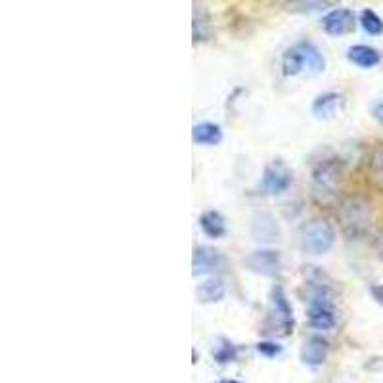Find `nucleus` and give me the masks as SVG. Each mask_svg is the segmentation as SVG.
Listing matches in <instances>:
<instances>
[{"label":"nucleus","mask_w":383,"mask_h":383,"mask_svg":"<svg viewBox=\"0 0 383 383\" xmlns=\"http://www.w3.org/2000/svg\"><path fill=\"white\" fill-rule=\"evenodd\" d=\"M226 295V285L221 278H209L196 288V297L199 303H219Z\"/></svg>","instance_id":"nucleus-16"},{"label":"nucleus","mask_w":383,"mask_h":383,"mask_svg":"<svg viewBox=\"0 0 383 383\" xmlns=\"http://www.w3.org/2000/svg\"><path fill=\"white\" fill-rule=\"evenodd\" d=\"M209 19H207V16H205L204 12H196V16H194V38L196 41H204L205 37H207V33L204 31L205 29H209V23H207Z\"/></svg>","instance_id":"nucleus-21"},{"label":"nucleus","mask_w":383,"mask_h":383,"mask_svg":"<svg viewBox=\"0 0 383 383\" xmlns=\"http://www.w3.org/2000/svg\"><path fill=\"white\" fill-rule=\"evenodd\" d=\"M335 230L324 219H313L301 230V248L305 253L324 255L334 248Z\"/></svg>","instance_id":"nucleus-5"},{"label":"nucleus","mask_w":383,"mask_h":383,"mask_svg":"<svg viewBox=\"0 0 383 383\" xmlns=\"http://www.w3.org/2000/svg\"><path fill=\"white\" fill-rule=\"evenodd\" d=\"M340 224L343 234L349 240H360L368 234L372 224V207L370 201L360 196H351L341 201L340 211Z\"/></svg>","instance_id":"nucleus-3"},{"label":"nucleus","mask_w":383,"mask_h":383,"mask_svg":"<svg viewBox=\"0 0 383 383\" xmlns=\"http://www.w3.org/2000/svg\"><path fill=\"white\" fill-rule=\"evenodd\" d=\"M213 357H215L216 362H232L236 359V347L230 343L229 340H221L213 347Z\"/></svg>","instance_id":"nucleus-19"},{"label":"nucleus","mask_w":383,"mask_h":383,"mask_svg":"<svg viewBox=\"0 0 383 383\" xmlns=\"http://www.w3.org/2000/svg\"><path fill=\"white\" fill-rule=\"evenodd\" d=\"M257 349H259V352L266 355V357H276V355L282 352V347L276 345V343H271V341H263V343L257 345Z\"/></svg>","instance_id":"nucleus-22"},{"label":"nucleus","mask_w":383,"mask_h":383,"mask_svg":"<svg viewBox=\"0 0 383 383\" xmlns=\"http://www.w3.org/2000/svg\"><path fill=\"white\" fill-rule=\"evenodd\" d=\"M301 359L307 366H322L327 359V341L322 335H313L305 341Z\"/></svg>","instance_id":"nucleus-12"},{"label":"nucleus","mask_w":383,"mask_h":383,"mask_svg":"<svg viewBox=\"0 0 383 383\" xmlns=\"http://www.w3.org/2000/svg\"><path fill=\"white\" fill-rule=\"evenodd\" d=\"M282 69L288 77L301 73L316 75L326 69V60L316 44L303 41V43H297L285 50L282 56Z\"/></svg>","instance_id":"nucleus-2"},{"label":"nucleus","mask_w":383,"mask_h":383,"mask_svg":"<svg viewBox=\"0 0 383 383\" xmlns=\"http://www.w3.org/2000/svg\"><path fill=\"white\" fill-rule=\"evenodd\" d=\"M343 107V96L335 93H326L316 96L313 102V113L320 119H332L341 112Z\"/></svg>","instance_id":"nucleus-13"},{"label":"nucleus","mask_w":383,"mask_h":383,"mask_svg":"<svg viewBox=\"0 0 383 383\" xmlns=\"http://www.w3.org/2000/svg\"><path fill=\"white\" fill-rule=\"evenodd\" d=\"M293 309L285 297L282 285H274L268 295V316L266 326L268 332L278 335H290L293 332Z\"/></svg>","instance_id":"nucleus-4"},{"label":"nucleus","mask_w":383,"mask_h":383,"mask_svg":"<svg viewBox=\"0 0 383 383\" xmlns=\"http://www.w3.org/2000/svg\"><path fill=\"white\" fill-rule=\"evenodd\" d=\"M372 115H374L376 121H379V123L383 125V98L379 100L374 107H372Z\"/></svg>","instance_id":"nucleus-23"},{"label":"nucleus","mask_w":383,"mask_h":383,"mask_svg":"<svg viewBox=\"0 0 383 383\" xmlns=\"http://www.w3.org/2000/svg\"><path fill=\"white\" fill-rule=\"evenodd\" d=\"M251 236H253V240L261 241V243H274L280 240L282 232H280V226L274 216L268 213H259L251 221Z\"/></svg>","instance_id":"nucleus-11"},{"label":"nucleus","mask_w":383,"mask_h":383,"mask_svg":"<svg viewBox=\"0 0 383 383\" xmlns=\"http://www.w3.org/2000/svg\"><path fill=\"white\" fill-rule=\"evenodd\" d=\"M307 268V284H309V309L307 318L315 330L330 332L335 326V309L334 293L332 288L324 282V272L316 271V266H305Z\"/></svg>","instance_id":"nucleus-1"},{"label":"nucleus","mask_w":383,"mask_h":383,"mask_svg":"<svg viewBox=\"0 0 383 383\" xmlns=\"http://www.w3.org/2000/svg\"><path fill=\"white\" fill-rule=\"evenodd\" d=\"M370 167L372 173H374V179H376L379 184H383V144H377L374 152H372Z\"/></svg>","instance_id":"nucleus-20"},{"label":"nucleus","mask_w":383,"mask_h":383,"mask_svg":"<svg viewBox=\"0 0 383 383\" xmlns=\"http://www.w3.org/2000/svg\"><path fill=\"white\" fill-rule=\"evenodd\" d=\"M352 27H355V14L349 8H335L322 18V29L332 37H341L351 31Z\"/></svg>","instance_id":"nucleus-10"},{"label":"nucleus","mask_w":383,"mask_h":383,"mask_svg":"<svg viewBox=\"0 0 383 383\" xmlns=\"http://www.w3.org/2000/svg\"><path fill=\"white\" fill-rule=\"evenodd\" d=\"M291 180H293V174L290 167L282 161H274L265 167V173L261 179V192L265 196H280L290 188Z\"/></svg>","instance_id":"nucleus-7"},{"label":"nucleus","mask_w":383,"mask_h":383,"mask_svg":"<svg viewBox=\"0 0 383 383\" xmlns=\"http://www.w3.org/2000/svg\"><path fill=\"white\" fill-rule=\"evenodd\" d=\"M347 58H349V62L364 69L376 68L379 60H382L379 52L376 48H372V46H366V44H355V46H351V48L347 50Z\"/></svg>","instance_id":"nucleus-14"},{"label":"nucleus","mask_w":383,"mask_h":383,"mask_svg":"<svg viewBox=\"0 0 383 383\" xmlns=\"http://www.w3.org/2000/svg\"><path fill=\"white\" fill-rule=\"evenodd\" d=\"M192 140L198 146H216L223 140V129L215 123H198L192 129Z\"/></svg>","instance_id":"nucleus-15"},{"label":"nucleus","mask_w":383,"mask_h":383,"mask_svg":"<svg viewBox=\"0 0 383 383\" xmlns=\"http://www.w3.org/2000/svg\"><path fill=\"white\" fill-rule=\"evenodd\" d=\"M246 266L263 276H276L282 271V257L274 249H257L246 257Z\"/></svg>","instance_id":"nucleus-8"},{"label":"nucleus","mask_w":383,"mask_h":383,"mask_svg":"<svg viewBox=\"0 0 383 383\" xmlns=\"http://www.w3.org/2000/svg\"><path fill=\"white\" fill-rule=\"evenodd\" d=\"M223 383H240V382H234V379H232V382H223Z\"/></svg>","instance_id":"nucleus-26"},{"label":"nucleus","mask_w":383,"mask_h":383,"mask_svg":"<svg viewBox=\"0 0 383 383\" xmlns=\"http://www.w3.org/2000/svg\"><path fill=\"white\" fill-rule=\"evenodd\" d=\"M199 229L207 238H223L226 234V221L219 211H205L204 215L199 216Z\"/></svg>","instance_id":"nucleus-17"},{"label":"nucleus","mask_w":383,"mask_h":383,"mask_svg":"<svg viewBox=\"0 0 383 383\" xmlns=\"http://www.w3.org/2000/svg\"><path fill=\"white\" fill-rule=\"evenodd\" d=\"M370 293H372V297H374V299H376L377 303H379V305H382V307H383V285H379V284L372 285V288H370Z\"/></svg>","instance_id":"nucleus-24"},{"label":"nucleus","mask_w":383,"mask_h":383,"mask_svg":"<svg viewBox=\"0 0 383 383\" xmlns=\"http://www.w3.org/2000/svg\"><path fill=\"white\" fill-rule=\"evenodd\" d=\"M341 180L340 163L335 159H324L313 171V196L320 204H330L337 194Z\"/></svg>","instance_id":"nucleus-6"},{"label":"nucleus","mask_w":383,"mask_h":383,"mask_svg":"<svg viewBox=\"0 0 383 383\" xmlns=\"http://www.w3.org/2000/svg\"><path fill=\"white\" fill-rule=\"evenodd\" d=\"M226 259L221 251L213 248H196L192 255V272L198 274H209V272L223 271Z\"/></svg>","instance_id":"nucleus-9"},{"label":"nucleus","mask_w":383,"mask_h":383,"mask_svg":"<svg viewBox=\"0 0 383 383\" xmlns=\"http://www.w3.org/2000/svg\"><path fill=\"white\" fill-rule=\"evenodd\" d=\"M360 23H362V29L372 37H377L383 33V19L374 10H364L360 14Z\"/></svg>","instance_id":"nucleus-18"},{"label":"nucleus","mask_w":383,"mask_h":383,"mask_svg":"<svg viewBox=\"0 0 383 383\" xmlns=\"http://www.w3.org/2000/svg\"><path fill=\"white\" fill-rule=\"evenodd\" d=\"M376 249H377V253H379V257H383V230L379 232V236H377Z\"/></svg>","instance_id":"nucleus-25"}]
</instances>
